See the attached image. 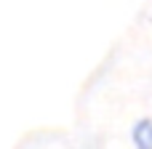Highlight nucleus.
I'll return each mask as SVG.
<instances>
[{
  "mask_svg": "<svg viewBox=\"0 0 152 149\" xmlns=\"http://www.w3.org/2000/svg\"><path fill=\"white\" fill-rule=\"evenodd\" d=\"M134 144L136 149H152V120H139L134 125Z\"/></svg>",
  "mask_w": 152,
  "mask_h": 149,
  "instance_id": "nucleus-1",
  "label": "nucleus"
}]
</instances>
